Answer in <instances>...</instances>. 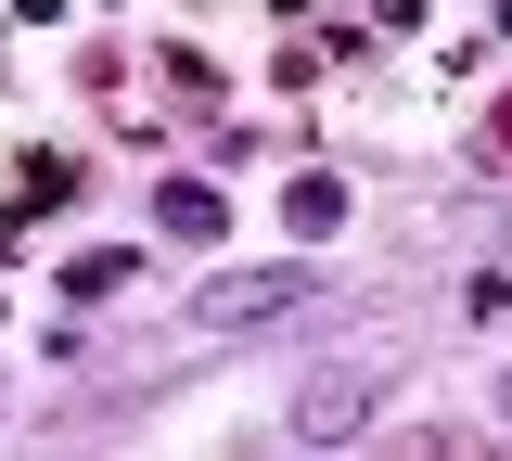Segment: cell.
Here are the masks:
<instances>
[{
    "mask_svg": "<svg viewBox=\"0 0 512 461\" xmlns=\"http://www.w3.org/2000/svg\"><path fill=\"white\" fill-rule=\"evenodd\" d=\"M154 218H167V231H192V244H205V231H218V193H205V180H167V193H154Z\"/></svg>",
    "mask_w": 512,
    "mask_h": 461,
    "instance_id": "obj_1",
    "label": "cell"
},
{
    "mask_svg": "<svg viewBox=\"0 0 512 461\" xmlns=\"http://www.w3.org/2000/svg\"><path fill=\"white\" fill-rule=\"evenodd\" d=\"M282 295H295V282H218V295H205V321H244V308H282Z\"/></svg>",
    "mask_w": 512,
    "mask_h": 461,
    "instance_id": "obj_2",
    "label": "cell"
}]
</instances>
